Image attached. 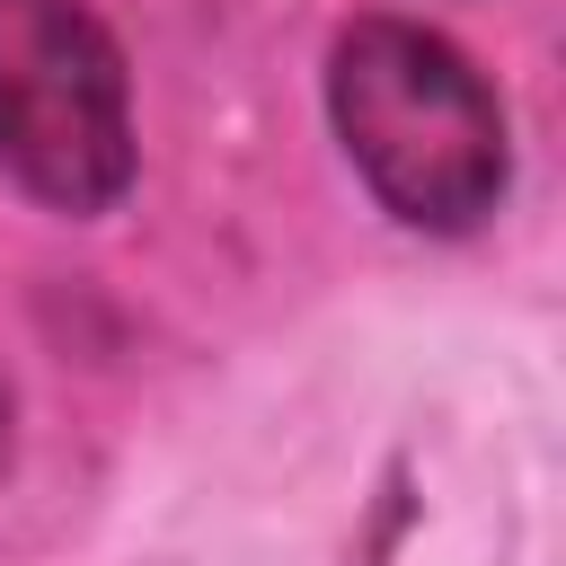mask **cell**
<instances>
[{
  "mask_svg": "<svg viewBox=\"0 0 566 566\" xmlns=\"http://www.w3.org/2000/svg\"><path fill=\"white\" fill-rule=\"evenodd\" d=\"M0 168L53 212H106L133 177L124 62L80 0H0Z\"/></svg>",
  "mask_w": 566,
  "mask_h": 566,
  "instance_id": "2",
  "label": "cell"
},
{
  "mask_svg": "<svg viewBox=\"0 0 566 566\" xmlns=\"http://www.w3.org/2000/svg\"><path fill=\"white\" fill-rule=\"evenodd\" d=\"M336 133L363 168V186L416 221V230H469L504 195V115L495 88L469 71L460 44L407 27V18H363L336 44L327 71Z\"/></svg>",
  "mask_w": 566,
  "mask_h": 566,
  "instance_id": "1",
  "label": "cell"
}]
</instances>
